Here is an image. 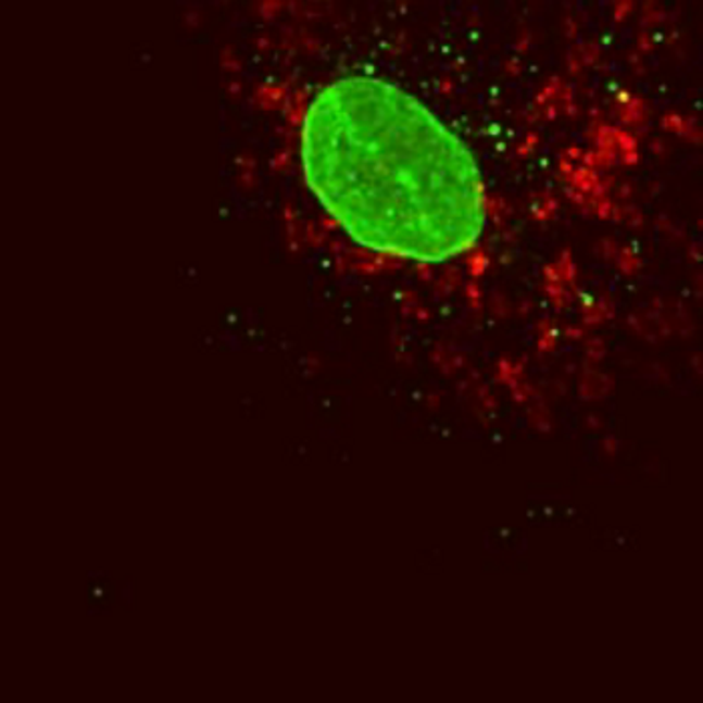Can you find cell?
I'll return each instance as SVG.
<instances>
[{"label":"cell","instance_id":"2","mask_svg":"<svg viewBox=\"0 0 703 703\" xmlns=\"http://www.w3.org/2000/svg\"><path fill=\"white\" fill-rule=\"evenodd\" d=\"M485 266H487V260H485V255H482V253H478V255H475V258L470 260V269H473V274H475V276L482 274V272H485Z\"/></svg>","mask_w":703,"mask_h":703},{"label":"cell","instance_id":"1","mask_svg":"<svg viewBox=\"0 0 703 703\" xmlns=\"http://www.w3.org/2000/svg\"><path fill=\"white\" fill-rule=\"evenodd\" d=\"M665 127H667V129H671V131H677V134H683L688 125H683V121L679 120L677 115H669V117L665 120Z\"/></svg>","mask_w":703,"mask_h":703}]
</instances>
